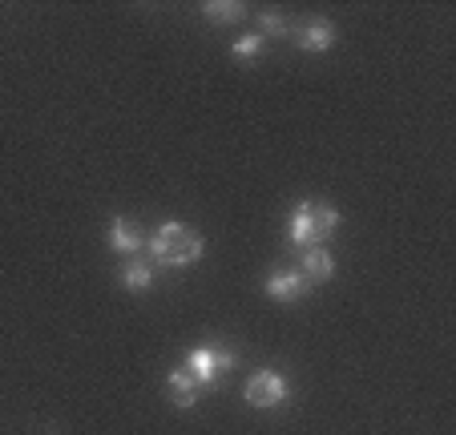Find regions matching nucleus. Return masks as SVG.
I'll list each match as a JSON object with an SVG mask.
<instances>
[{
	"instance_id": "obj_8",
	"label": "nucleus",
	"mask_w": 456,
	"mask_h": 435,
	"mask_svg": "<svg viewBox=\"0 0 456 435\" xmlns=\"http://www.w3.org/2000/svg\"><path fill=\"white\" fill-rule=\"evenodd\" d=\"M166 387H170V395H174V407H178V411L199 407V395H202V387H199V379L190 375L186 367H174V371H170V379H166Z\"/></svg>"
},
{
	"instance_id": "obj_1",
	"label": "nucleus",
	"mask_w": 456,
	"mask_h": 435,
	"mask_svg": "<svg viewBox=\"0 0 456 435\" xmlns=\"http://www.w3.org/2000/svg\"><path fill=\"white\" fill-rule=\"evenodd\" d=\"M146 250L158 266L182 270V266H194L202 254H207V238H202L199 230H190L186 222H162L146 238Z\"/></svg>"
},
{
	"instance_id": "obj_5",
	"label": "nucleus",
	"mask_w": 456,
	"mask_h": 435,
	"mask_svg": "<svg viewBox=\"0 0 456 435\" xmlns=\"http://www.w3.org/2000/svg\"><path fill=\"white\" fill-rule=\"evenodd\" d=\"M307 286H311V282L303 278L299 266H279V270H271L267 282H263L267 299H275V302H295V299H303V294H307Z\"/></svg>"
},
{
	"instance_id": "obj_10",
	"label": "nucleus",
	"mask_w": 456,
	"mask_h": 435,
	"mask_svg": "<svg viewBox=\"0 0 456 435\" xmlns=\"http://www.w3.org/2000/svg\"><path fill=\"white\" fill-rule=\"evenodd\" d=\"M121 286L134 290V294H146V290L154 286V266L142 262V258H129V262L121 266Z\"/></svg>"
},
{
	"instance_id": "obj_2",
	"label": "nucleus",
	"mask_w": 456,
	"mask_h": 435,
	"mask_svg": "<svg viewBox=\"0 0 456 435\" xmlns=\"http://www.w3.org/2000/svg\"><path fill=\"white\" fill-rule=\"evenodd\" d=\"M339 226V210L331 202H295L287 213V242L295 250H311Z\"/></svg>"
},
{
	"instance_id": "obj_13",
	"label": "nucleus",
	"mask_w": 456,
	"mask_h": 435,
	"mask_svg": "<svg viewBox=\"0 0 456 435\" xmlns=\"http://www.w3.org/2000/svg\"><path fill=\"white\" fill-rule=\"evenodd\" d=\"M287 33H291V28H287L283 12L267 9L263 17H258V36H263V41H271V36H287Z\"/></svg>"
},
{
	"instance_id": "obj_4",
	"label": "nucleus",
	"mask_w": 456,
	"mask_h": 435,
	"mask_svg": "<svg viewBox=\"0 0 456 435\" xmlns=\"http://www.w3.org/2000/svg\"><path fill=\"white\" fill-rule=\"evenodd\" d=\"M234 363H239V355L234 350H223V347H194L186 355V363L182 367L190 371V375L199 379V387L207 391V387H215L218 379L226 375V371H234Z\"/></svg>"
},
{
	"instance_id": "obj_6",
	"label": "nucleus",
	"mask_w": 456,
	"mask_h": 435,
	"mask_svg": "<svg viewBox=\"0 0 456 435\" xmlns=\"http://www.w3.org/2000/svg\"><path fill=\"white\" fill-rule=\"evenodd\" d=\"M295 41H299L303 52H311V57H319V52L336 49V25L323 17H311L299 25V33H295Z\"/></svg>"
},
{
	"instance_id": "obj_11",
	"label": "nucleus",
	"mask_w": 456,
	"mask_h": 435,
	"mask_svg": "<svg viewBox=\"0 0 456 435\" xmlns=\"http://www.w3.org/2000/svg\"><path fill=\"white\" fill-rule=\"evenodd\" d=\"M202 17H207L210 25H239V20L247 17V4H226V0H207V4H202Z\"/></svg>"
},
{
	"instance_id": "obj_3",
	"label": "nucleus",
	"mask_w": 456,
	"mask_h": 435,
	"mask_svg": "<svg viewBox=\"0 0 456 435\" xmlns=\"http://www.w3.org/2000/svg\"><path fill=\"white\" fill-rule=\"evenodd\" d=\"M242 399H247L255 411H275L291 399V383H287L275 367H263L242 383Z\"/></svg>"
},
{
	"instance_id": "obj_7",
	"label": "nucleus",
	"mask_w": 456,
	"mask_h": 435,
	"mask_svg": "<svg viewBox=\"0 0 456 435\" xmlns=\"http://www.w3.org/2000/svg\"><path fill=\"white\" fill-rule=\"evenodd\" d=\"M105 242H110L113 254H126V258H138V250L146 246L142 230L129 222V218H113V222H110V234H105Z\"/></svg>"
},
{
	"instance_id": "obj_12",
	"label": "nucleus",
	"mask_w": 456,
	"mask_h": 435,
	"mask_svg": "<svg viewBox=\"0 0 456 435\" xmlns=\"http://www.w3.org/2000/svg\"><path fill=\"white\" fill-rule=\"evenodd\" d=\"M263 52H267V41H263L258 33H247V36H239V41L231 44V57L234 60H258Z\"/></svg>"
},
{
	"instance_id": "obj_9",
	"label": "nucleus",
	"mask_w": 456,
	"mask_h": 435,
	"mask_svg": "<svg viewBox=\"0 0 456 435\" xmlns=\"http://www.w3.org/2000/svg\"><path fill=\"white\" fill-rule=\"evenodd\" d=\"M299 270H303L307 282H331V274H336V258H331L323 246H311V250H303Z\"/></svg>"
}]
</instances>
